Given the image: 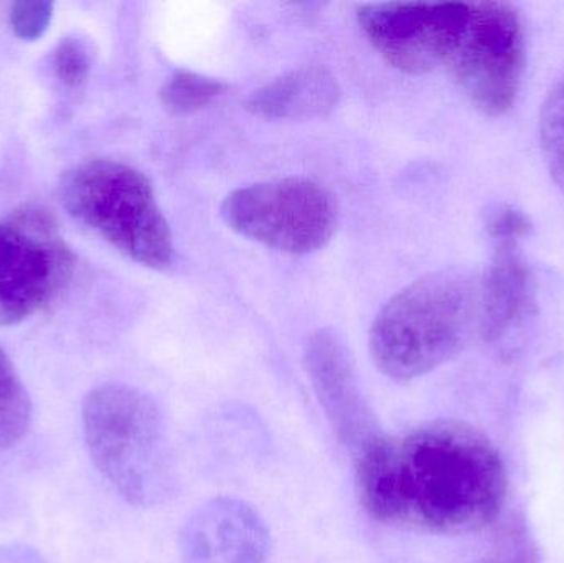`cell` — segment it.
Here are the masks:
<instances>
[{
	"label": "cell",
	"mask_w": 564,
	"mask_h": 563,
	"mask_svg": "<svg viewBox=\"0 0 564 563\" xmlns=\"http://www.w3.org/2000/svg\"><path fill=\"white\" fill-rule=\"evenodd\" d=\"M358 502L373 521L424 534L487 528L507 498V472L486 433L434 420L383 435L355 459Z\"/></svg>",
	"instance_id": "1"
},
{
	"label": "cell",
	"mask_w": 564,
	"mask_h": 563,
	"mask_svg": "<svg viewBox=\"0 0 564 563\" xmlns=\"http://www.w3.org/2000/svg\"><path fill=\"white\" fill-rule=\"evenodd\" d=\"M480 333V288L469 274H427L391 297L375 317L370 354L394 382L433 372Z\"/></svg>",
	"instance_id": "2"
},
{
	"label": "cell",
	"mask_w": 564,
	"mask_h": 563,
	"mask_svg": "<svg viewBox=\"0 0 564 563\" xmlns=\"http://www.w3.org/2000/svg\"><path fill=\"white\" fill-rule=\"evenodd\" d=\"M82 422L93 465L128 505L149 509L174 498V446L148 393L126 383L96 387L83 400Z\"/></svg>",
	"instance_id": "3"
},
{
	"label": "cell",
	"mask_w": 564,
	"mask_h": 563,
	"mask_svg": "<svg viewBox=\"0 0 564 563\" xmlns=\"http://www.w3.org/2000/svg\"><path fill=\"white\" fill-rule=\"evenodd\" d=\"M58 192L75 220L135 263L154 270L172 263L171 228L151 182L138 169L109 159L83 162L63 175Z\"/></svg>",
	"instance_id": "4"
},
{
	"label": "cell",
	"mask_w": 564,
	"mask_h": 563,
	"mask_svg": "<svg viewBox=\"0 0 564 563\" xmlns=\"http://www.w3.org/2000/svg\"><path fill=\"white\" fill-rule=\"evenodd\" d=\"M221 217L237 234L289 255L324 247L338 221L334 195L305 178L264 182L231 192Z\"/></svg>",
	"instance_id": "5"
},
{
	"label": "cell",
	"mask_w": 564,
	"mask_h": 563,
	"mask_svg": "<svg viewBox=\"0 0 564 563\" xmlns=\"http://www.w3.org/2000/svg\"><path fill=\"white\" fill-rule=\"evenodd\" d=\"M75 257L55 218L26 207L0 221V326L23 323L68 283Z\"/></svg>",
	"instance_id": "6"
},
{
	"label": "cell",
	"mask_w": 564,
	"mask_h": 563,
	"mask_svg": "<svg viewBox=\"0 0 564 563\" xmlns=\"http://www.w3.org/2000/svg\"><path fill=\"white\" fill-rule=\"evenodd\" d=\"M454 79L484 115L516 105L525 72V33L516 7L469 3V20L451 58Z\"/></svg>",
	"instance_id": "7"
},
{
	"label": "cell",
	"mask_w": 564,
	"mask_h": 563,
	"mask_svg": "<svg viewBox=\"0 0 564 563\" xmlns=\"http://www.w3.org/2000/svg\"><path fill=\"white\" fill-rule=\"evenodd\" d=\"M469 20V3H373L358 22L378 53L400 72L420 75L447 62Z\"/></svg>",
	"instance_id": "8"
},
{
	"label": "cell",
	"mask_w": 564,
	"mask_h": 563,
	"mask_svg": "<svg viewBox=\"0 0 564 563\" xmlns=\"http://www.w3.org/2000/svg\"><path fill=\"white\" fill-rule=\"evenodd\" d=\"M304 364L332 432L354 459L360 458L384 433L347 347L332 331H317L307 340Z\"/></svg>",
	"instance_id": "9"
},
{
	"label": "cell",
	"mask_w": 564,
	"mask_h": 563,
	"mask_svg": "<svg viewBox=\"0 0 564 563\" xmlns=\"http://www.w3.org/2000/svg\"><path fill=\"white\" fill-rule=\"evenodd\" d=\"M178 554L182 563H268L270 528L250 502L218 496L188 516Z\"/></svg>",
	"instance_id": "10"
},
{
	"label": "cell",
	"mask_w": 564,
	"mask_h": 563,
	"mask_svg": "<svg viewBox=\"0 0 564 563\" xmlns=\"http://www.w3.org/2000/svg\"><path fill=\"white\" fill-rule=\"evenodd\" d=\"M480 288V333L503 343L519 333L535 311V284L519 243H497Z\"/></svg>",
	"instance_id": "11"
},
{
	"label": "cell",
	"mask_w": 564,
	"mask_h": 563,
	"mask_svg": "<svg viewBox=\"0 0 564 563\" xmlns=\"http://www.w3.org/2000/svg\"><path fill=\"white\" fill-rule=\"evenodd\" d=\"M340 99L337 79L324 66L308 65L291 69L257 89L248 98L247 109L264 119L321 118Z\"/></svg>",
	"instance_id": "12"
},
{
	"label": "cell",
	"mask_w": 564,
	"mask_h": 563,
	"mask_svg": "<svg viewBox=\"0 0 564 563\" xmlns=\"http://www.w3.org/2000/svg\"><path fill=\"white\" fill-rule=\"evenodd\" d=\"M32 423V400L12 360L0 349V453L22 442Z\"/></svg>",
	"instance_id": "13"
},
{
	"label": "cell",
	"mask_w": 564,
	"mask_h": 563,
	"mask_svg": "<svg viewBox=\"0 0 564 563\" xmlns=\"http://www.w3.org/2000/svg\"><path fill=\"white\" fill-rule=\"evenodd\" d=\"M224 83L197 73L178 72L161 89L164 108L171 115L184 116L200 111L224 95Z\"/></svg>",
	"instance_id": "14"
},
{
	"label": "cell",
	"mask_w": 564,
	"mask_h": 563,
	"mask_svg": "<svg viewBox=\"0 0 564 563\" xmlns=\"http://www.w3.org/2000/svg\"><path fill=\"white\" fill-rule=\"evenodd\" d=\"M540 142L550 174L564 191V78L550 89L543 101Z\"/></svg>",
	"instance_id": "15"
},
{
	"label": "cell",
	"mask_w": 564,
	"mask_h": 563,
	"mask_svg": "<svg viewBox=\"0 0 564 563\" xmlns=\"http://www.w3.org/2000/svg\"><path fill=\"white\" fill-rule=\"evenodd\" d=\"M53 68L63 85L78 88L86 82L91 68L88 50L78 39H63L53 52Z\"/></svg>",
	"instance_id": "16"
},
{
	"label": "cell",
	"mask_w": 564,
	"mask_h": 563,
	"mask_svg": "<svg viewBox=\"0 0 564 563\" xmlns=\"http://www.w3.org/2000/svg\"><path fill=\"white\" fill-rule=\"evenodd\" d=\"M53 17V3L17 2L10 10V25L20 40L33 42L48 29Z\"/></svg>",
	"instance_id": "17"
},
{
	"label": "cell",
	"mask_w": 564,
	"mask_h": 563,
	"mask_svg": "<svg viewBox=\"0 0 564 563\" xmlns=\"http://www.w3.org/2000/svg\"><path fill=\"white\" fill-rule=\"evenodd\" d=\"M487 231H489L490 237L497 241V243H503V241H517L520 238L529 235V231L532 230V224H530L527 215H523L522 212L517 210L513 207H497L496 210L490 212L487 215Z\"/></svg>",
	"instance_id": "18"
},
{
	"label": "cell",
	"mask_w": 564,
	"mask_h": 563,
	"mask_svg": "<svg viewBox=\"0 0 564 563\" xmlns=\"http://www.w3.org/2000/svg\"><path fill=\"white\" fill-rule=\"evenodd\" d=\"M480 563H529V559L525 561V559L512 557V555H506V557L497 555V557L487 559V561Z\"/></svg>",
	"instance_id": "19"
}]
</instances>
